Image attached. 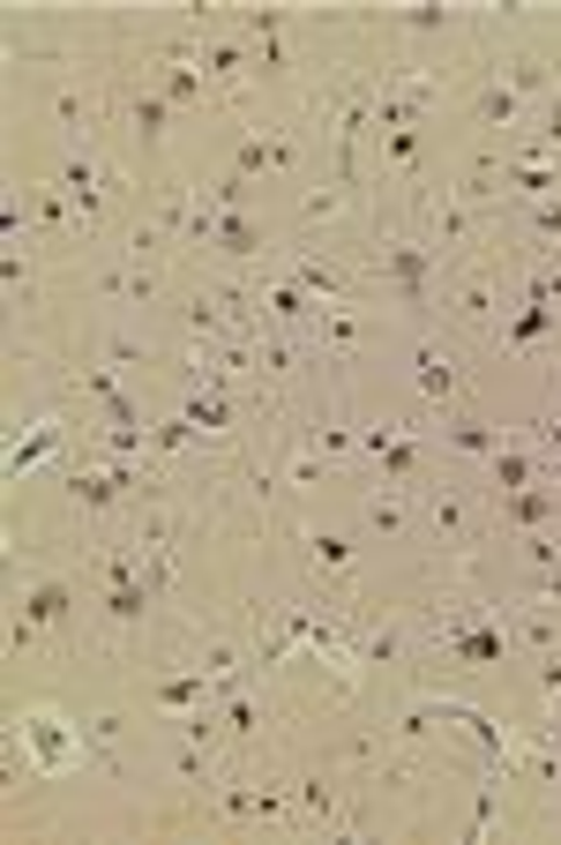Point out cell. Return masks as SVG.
<instances>
[{
  "label": "cell",
  "instance_id": "cell-1",
  "mask_svg": "<svg viewBox=\"0 0 561 845\" xmlns=\"http://www.w3.org/2000/svg\"><path fill=\"white\" fill-rule=\"evenodd\" d=\"M15 733L38 749V770H68V763L90 756V733H83V726H68V719H53V711H23Z\"/></svg>",
  "mask_w": 561,
  "mask_h": 845
},
{
  "label": "cell",
  "instance_id": "cell-2",
  "mask_svg": "<svg viewBox=\"0 0 561 845\" xmlns=\"http://www.w3.org/2000/svg\"><path fill=\"white\" fill-rule=\"evenodd\" d=\"M382 270L397 277V293L412 299V307L427 299V248L420 240H382Z\"/></svg>",
  "mask_w": 561,
  "mask_h": 845
},
{
  "label": "cell",
  "instance_id": "cell-3",
  "mask_svg": "<svg viewBox=\"0 0 561 845\" xmlns=\"http://www.w3.org/2000/svg\"><path fill=\"white\" fill-rule=\"evenodd\" d=\"M359 442H367V449L382 457L389 479H412V471H420V442H412V434H397V426H367Z\"/></svg>",
  "mask_w": 561,
  "mask_h": 845
},
{
  "label": "cell",
  "instance_id": "cell-4",
  "mask_svg": "<svg viewBox=\"0 0 561 845\" xmlns=\"http://www.w3.org/2000/svg\"><path fill=\"white\" fill-rule=\"evenodd\" d=\"M23 621H31V629H60V621H68V584H60V576H38V584L23 592Z\"/></svg>",
  "mask_w": 561,
  "mask_h": 845
},
{
  "label": "cell",
  "instance_id": "cell-5",
  "mask_svg": "<svg viewBox=\"0 0 561 845\" xmlns=\"http://www.w3.org/2000/svg\"><path fill=\"white\" fill-rule=\"evenodd\" d=\"M457 315H465V322H494V315H502V299H494V277H486V270L457 277Z\"/></svg>",
  "mask_w": 561,
  "mask_h": 845
},
{
  "label": "cell",
  "instance_id": "cell-6",
  "mask_svg": "<svg viewBox=\"0 0 561 845\" xmlns=\"http://www.w3.org/2000/svg\"><path fill=\"white\" fill-rule=\"evenodd\" d=\"M442 434H449V449H465V457H494V449L510 442L502 426H486V420H449Z\"/></svg>",
  "mask_w": 561,
  "mask_h": 845
},
{
  "label": "cell",
  "instance_id": "cell-7",
  "mask_svg": "<svg viewBox=\"0 0 561 845\" xmlns=\"http://www.w3.org/2000/svg\"><path fill=\"white\" fill-rule=\"evenodd\" d=\"M210 248H217V254H232V262H248V254H262V232L248 225V217H217Z\"/></svg>",
  "mask_w": 561,
  "mask_h": 845
},
{
  "label": "cell",
  "instance_id": "cell-8",
  "mask_svg": "<svg viewBox=\"0 0 561 845\" xmlns=\"http://www.w3.org/2000/svg\"><path fill=\"white\" fill-rule=\"evenodd\" d=\"M442 643H449L457 659H472V666H494V659H502V629H449Z\"/></svg>",
  "mask_w": 561,
  "mask_h": 845
},
{
  "label": "cell",
  "instance_id": "cell-9",
  "mask_svg": "<svg viewBox=\"0 0 561 845\" xmlns=\"http://www.w3.org/2000/svg\"><path fill=\"white\" fill-rule=\"evenodd\" d=\"M53 442H60V420H38V434H23V442L8 449V479H23V471L38 465V457L53 449Z\"/></svg>",
  "mask_w": 561,
  "mask_h": 845
},
{
  "label": "cell",
  "instance_id": "cell-10",
  "mask_svg": "<svg viewBox=\"0 0 561 845\" xmlns=\"http://www.w3.org/2000/svg\"><path fill=\"white\" fill-rule=\"evenodd\" d=\"M494 487H502V494H517V487H531V457H524L517 442H502V449H494Z\"/></svg>",
  "mask_w": 561,
  "mask_h": 845
},
{
  "label": "cell",
  "instance_id": "cell-11",
  "mask_svg": "<svg viewBox=\"0 0 561 845\" xmlns=\"http://www.w3.org/2000/svg\"><path fill=\"white\" fill-rule=\"evenodd\" d=\"M314 330H322L330 352H352V344H359V315H352V307H322V322H314Z\"/></svg>",
  "mask_w": 561,
  "mask_h": 845
},
{
  "label": "cell",
  "instance_id": "cell-12",
  "mask_svg": "<svg viewBox=\"0 0 561 845\" xmlns=\"http://www.w3.org/2000/svg\"><path fill=\"white\" fill-rule=\"evenodd\" d=\"M457 389V359L449 352H420V397H449Z\"/></svg>",
  "mask_w": 561,
  "mask_h": 845
},
{
  "label": "cell",
  "instance_id": "cell-13",
  "mask_svg": "<svg viewBox=\"0 0 561 845\" xmlns=\"http://www.w3.org/2000/svg\"><path fill=\"white\" fill-rule=\"evenodd\" d=\"M180 420L195 426V434H225V426H232V404H225V397H187Z\"/></svg>",
  "mask_w": 561,
  "mask_h": 845
},
{
  "label": "cell",
  "instance_id": "cell-14",
  "mask_svg": "<svg viewBox=\"0 0 561 845\" xmlns=\"http://www.w3.org/2000/svg\"><path fill=\"white\" fill-rule=\"evenodd\" d=\"M105 614H113V621H142V614H150V584L121 576V584H113V598H105Z\"/></svg>",
  "mask_w": 561,
  "mask_h": 845
},
{
  "label": "cell",
  "instance_id": "cell-15",
  "mask_svg": "<svg viewBox=\"0 0 561 845\" xmlns=\"http://www.w3.org/2000/svg\"><path fill=\"white\" fill-rule=\"evenodd\" d=\"M510 121H517V90L486 83V90H479V127H510Z\"/></svg>",
  "mask_w": 561,
  "mask_h": 845
},
{
  "label": "cell",
  "instance_id": "cell-16",
  "mask_svg": "<svg viewBox=\"0 0 561 845\" xmlns=\"http://www.w3.org/2000/svg\"><path fill=\"white\" fill-rule=\"evenodd\" d=\"M427 524H434V539H449V547H457V539H465V502H457V494H434V502H427Z\"/></svg>",
  "mask_w": 561,
  "mask_h": 845
},
{
  "label": "cell",
  "instance_id": "cell-17",
  "mask_svg": "<svg viewBox=\"0 0 561 845\" xmlns=\"http://www.w3.org/2000/svg\"><path fill=\"white\" fill-rule=\"evenodd\" d=\"M554 330V307H539V299H524V315L510 322V344H531V338H547Z\"/></svg>",
  "mask_w": 561,
  "mask_h": 845
},
{
  "label": "cell",
  "instance_id": "cell-18",
  "mask_svg": "<svg viewBox=\"0 0 561 845\" xmlns=\"http://www.w3.org/2000/svg\"><path fill=\"white\" fill-rule=\"evenodd\" d=\"M510 516H517V524H547V516H554V494H531V487H517V494H510Z\"/></svg>",
  "mask_w": 561,
  "mask_h": 845
},
{
  "label": "cell",
  "instance_id": "cell-19",
  "mask_svg": "<svg viewBox=\"0 0 561 845\" xmlns=\"http://www.w3.org/2000/svg\"><path fill=\"white\" fill-rule=\"evenodd\" d=\"M300 808H307V815H322V823H337V793H330V778H307Z\"/></svg>",
  "mask_w": 561,
  "mask_h": 845
},
{
  "label": "cell",
  "instance_id": "cell-20",
  "mask_svg": "<svg viewBox=\"0 0 561 845\" xmlns=\"http://www.w3.org/2000/svg\"><path fill=\"white\" fill-rule=\"evenodd\" d=\"M367 524H375V532H397V524H404V502H397V494H367Z\"/></svg>",
  "mask_w": 561,
  "mask_h": 845
},
{
  "label": "cell",
  "instance_id": "cell-21",
  "mask_svg": "<svg viewBox=\"0 0 561 845\" xmlns=\"http://www.w3.org/2000/svg\"><path fill=\"white\" fill-rule=\"evenodd\" d=\"M165 113H173V98H165V90H158V98H135V127H142V135H158Z\"/></svg>",
  "mask_w": 561,
  "mask_h": 845
},
{
  "label": "cell",
  "instance_id": "cell-22",
  "mask_svg": "<svg viewBox=\"0 0 561 845\" xmlns=\"http://www.w3.org/2000/svg\"><path fill=\"white\" fill-rule=\"evenodd\" d=\"M337 210H345V187H307L300 217H337Z\"/></svg>",
  "mask_w": 561,
  "mask_h": 845
},
{
  "label": "cell",
  "instance_id": "cell-23",
  "mask_svg": "<svg viewBox=\"0 0 561 845\" xmlns=\"http://www.w3.org/2000/svg\"><path fill=\"white\" fill-rule=\"evenodd\" d=\"M173 770L187 778V786H210V763L195 756V741H180V756H173Z\"/></svg>",
  "mask_w": 561,
  "mask_h": 845
},
{
  "label": "cell",
  "instance_id": "cell-24",
  "mask_svg": "<svg viewBox=\"0 0 561 845\" xmlns=\"http://www.w3.org/2000/svg\"><path fill=\"white\" fill-rule=\"evenodd\" d=\"M307 547H314L322 569H352V547H345V539H307Z\"/></svg>",
  "mask_w": 561,
  "mask_h": 845
},
{
  "label": "cell",
  "instance_id": "cell-25",
  "mask_svg": "<svg viewBox=\"0 0 561 845\" xmlns=\"http://www.w3.org/2000/svg\"><path fill=\"white\" fill-rule=\"evenodd\" d=\"M389 158L412 165V158H420V135H412V127H389Z\"/></svg>",
  "mask_w": 561,
  "mask_h": 845
},
{
  "label": "cell",
  "instance_id": "cell-26",
  "mask_svg": "<svg viewBox=\"0 0 561 845\" xmlns=\"http://www.w3.org/2000/svg\"><path fill=\"white\" fill-rule=\"evenodd\" d=\"M531 225H539V240H554V232H561V195H547V203L531 210Z\"/></svg>",
  "mask_w": 561,
  "mask_h": 845
},
{
  "label": "cell",
  "instance_id": "cell-27",
  "mask_svg": "<svg viewBox=\"0 0 561 845\" xmlns=\"http://www.w3.org/2000/svg\"><path fill=\"white\" fill-rule=\"evenodd\" d=\"M404 23H412V31H449V8H412Z\"/></svg>",
  "mask_w": 561,
  "mask_h": 845
},
{
  "label": "cell",
  "instance_id": "cell-28",
  "mask_svg": "<svg viewBox=\"0 0 561 845\" xmlns=\"http://www.w3.org/2000/svg\"><path fill=\"white\" fill-rule=\"evenodd\" d=\"M322 479V457H293V487H314Z\"/></svg>",
  "mask_w": 561,
  "mask_h": 845
}]
</instances>
